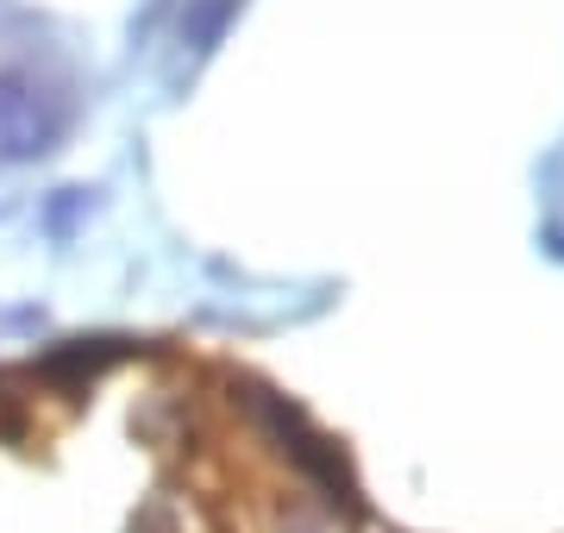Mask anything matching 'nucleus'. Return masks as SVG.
<instances>
[{"mask_svg":"<svg viewBox=\"0 0 564 533\" xmlns=\"http://www.w3.org/2000/svg\"><path fill=\"white\" fill-rule=\"evenodd\" d=\"M57 139V120H51V107L20 83H0V157L7 164H20V157H39L51 151Z\"/></svg>","mask_w":564,"mask_h":533,"instance_id":"f257e3e1","label":"nucleus"}]
</instances>
